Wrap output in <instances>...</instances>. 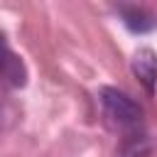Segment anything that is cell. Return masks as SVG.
<instances>
[{"instance_id": "6da1fadb", "label": "cell", "mask_w": 157, "mask_h": 157, "mask_svg": "<svg viewBox=\"0 0 157 157\" xmlns=\"http://www.w3.org/2000/svg\"><path fill=\"white\" fill-rule=\"evenodd\" d=\"M101 105H103V115L108 118L110 125L120 128V130H135L140 125L142 118V108L123 91L103 86L101 88Z\"/></svg>"}, {"instance_id": "7a4b0ae2", "label": "cell", "mask_w": 157, "mask_h": 157, "mask_svg": "<svg viewBox=\"0 0 157 157\" xmlns=\"http://www.w3.org/2000/svg\"><path fill=\"white\" fill-rule=\"evenodd\" d=\"M132 74L142 83V88L152 96L157 88V52L150 47H142L132 56Z\"/></svg>"}, {"instance_id": "3957f363", "label": "cell", "mask_w": 157, "mask_h": 157, "mask_svg": "<svg viewBox=\"0 0 157 157\" xmlns=\"http://www.w3.org/2000/svg\"><path fill=\"white\" fill-rule=\"evenodd\" d=\"M0 81H10L12 86L22 83V64L7 49V44H5L2 37H0Z\"/></svg>"}, {"instance_id": "277c9868", "label": "cell", "mask_w": 157, "mask_h": 157, "mask_svg": "<svg viewBox=\"0 0 157 157\" xmlns=\"http://www.w3.org/2000/svg\"><path fill=\"white\" fill-rule=\"evenodd\" d=\"M120 17L132 32H147L150 27H155L152 15L145 12L142 7H135V5H120Z\"/></svg>"}]
</instances>
